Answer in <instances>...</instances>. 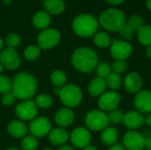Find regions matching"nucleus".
<instances>
[{
  "label": "nucleus",
  "mask_w": 151,
  "mask_h": 150,
  "mask_svg": "<svg viewBox=\"0 0 151 150\" xmlns=\"http://www.w3.org/2000/svg\"><path fill=\"white\" fill-rule=\"evenodd\" d=\"M59 97L65 106L75 107L81 102L82 94L78 86L74 84H69L60 89Z\"/></svg>",
  "instance_id": "5"
},
{
  "label": "nucleus",
  "mask_w": 151,
  "mask_h": 150,
  "mask_svg": "<svg viewBox=\"0 0 151 150\" xmlns=\"http://www.w3.org/2000/svg\"><path fill=\"white\" fill-rule=\"evenodd\" d=\"M74 119L73 112L68 108L60 109L55 115V121L56 123L62 127H65L70 126Z\"/></svg>",
  "instance_id": "18"
},
{
  "label": "nucleus",
  "mask_w": 151,
  "mask_h": 150,
  "mask_svg": "<svg viewBox=\"0 0 151 150\" xmlns=\"http://www.w3.org/2000/svg\"><path fill=\"white\" fill-rule=\"evenodd\" d=\"M124 148L128 150H142L145 146V138L136 131H129L123 138Z\"/></svg>",
  "instance_id": "9"
},
{
  "label": "nucleus",
  "mask_w": 151,
  "mask_h": 150,
  "mask_svg": "<svg viewBox=\"0 0 151 150\" xmlns=\"http://www.w3.org/2000/svg\"><path fill=\"white\" fill-rule=\"evenodd\" d=\"M143 19L140 15H133L128 19L127 21V25L134 31V32H138V30L143 26Z\"/></svg>",
  "instance_id": "29"
},
{
  "label": "nucleus",
  "mask_w": 151,
  "mask_h": 150,
  "mask_svg": "<svg viewBox=\"0 0 151 150\" xmlns=\"http://www.w3.org/2000/svg\"><path fill=\"white\" fill-rule=\"evenodd\" d=\"M96 73L99 78H106L111 73V67L107 63H100L96 66Z\"/></svg>",
  "instance_id": "35"
},
{
  "label": "nucleus",
  "mask_w": 151,
  "mask_h": 150,
  "mask_svg": "<svg viewBox=\"0 0 151 150\" xmlns=\"http://www.w3.org/2000/svg\"><path fill=\"white\" fill-rule=\"evenodd\" d=\"M119 103L120 95L114 91L104 93L98 100V105L100 109L104 111H111L113 110H116Z\"/></svg>",
  "instance_id": "11"
},
{
  "label": "nucleus",
  "mask_w": 151,
  "mask_h": 150,
  "mask_svg": "<svg viewBox=\"0 0 151 150\" xmlns=\"http://www.w3.org/2000/svg\"><path fill=\"white\" fill-rule=\"evenodd\" d=\"M83 150H97L95 147H93V146H90V145H88V146H86L85 148H83Z\"/></svg>",
  "instance_id": "46"
},
{
  "label": "nucleus",
  "mask_w": 151,
  "mask_h": 150,
  "mask_svg": "<svg viewBox=\"0 0 151 150\" xmlns=\"http://www.w3.org/2000/svg\"><path fill=\"white\" fill-rule=\"evenodd\" d=\"M133 48L126 41L114 39L111 44V54L116 60H126L132 54Z\"/></svg>",
  "instance_id": "8"
},
{
  "label": "nucleus",
  "mask_w": 151,
  "mask_h": 150,
  "mask_svg": "<svg viewBox=\"0 0 151 150\" xmlns=\"http://www.w3.org/2000/svg\"><path fill=\"white\" fill-rule=\"evenodd\" d=\"M1 72H2V65L0 63V73H1Z\"/></svg>",
  "instance_id": "52"
},
{
  "label": "nucleus",
  "mask_w": 151,
  "mask_h": 150,
  "mask_svg": "<svg viewBox=\"0 0 151 150\" xmlns=\"http://www.w3.org/2000/svg\"><path fill=\"white\" fill-rule=\"evenodd\" d=\"M97 27V20L90 14L78 15L73 21V31L81 37H90L94 35Z\"/></svg>",
  "instance_id": "4"
},
{
  "label": "nucleus",
  "mask_w": 151,
  "mask_h": 150,
  "mask_svg": "<svg viewBox=\"0 0 151 150\" xmlns=\"http://www.w3.org/2000/svg\"><path fill=\"white\" fill-rule=\"evenodd\" d=\"M144 148H146L147 150H151V137L145 139V146H144Z\"/></svg>",
  "instance_id": "40"
},
{
  "label": "nucleus",
  "mask_w": 151,
  "mask_h": 150,
  "mask_svg": "<svg viewBox=\"0 0 151 150\" xmlns=\"http://www.w3.org/2000/svg\"><path fill=\"white\" fill-rule=\"evenodd\" d=\"M58 150H74L73 148L70 147V146H67V145H64V146H61Z\"/></svg>",
  "instance_id": "44"
},
{
  "label": "nucleus",
  "mask_w": 151,
  "mask_h": 150,
  "mask_svg": "<svg viewBox=\"0 0 151 150\" xmlns=\"http://www.w3.org/2000/svg\"><path fill=\"white\" fill-rule=\"evenodd\" d=\"M17 116L22 120H32L37 114L36 104L31 100H25L19 103L15 109Z\"/></svg>",
  "instance_id": "10"
},
{
  "label": "nucleus",
  "mask_w": 151,
  "mask_h": 150,
  "mask_svg": "<svg viewBox=\"0 0 151 150\" xmlns=\"http://www.w3.org/2000/svg\"><path fill=\"white\" fill-rule=\"evenodd\" d=\"M127 68V64L125 60H116L113 64H112V70L113 72L118 73V74H121L124 72H126Z\"/></svg>",
  "instance_id": "37"
},
{
  "label": "nucleus",
  "mask_w": 151,
  "mask_h": 150,
  "mask_svg": "<svg viewBox=\"0 0 151 150\" xmlns=\"http://www.w3.org/2000/svg\"><path fill=\"white\" fill-rule=\"evenodd\" d=\"M124 1H125V0H107V2H109V3L111 4H115V5L120 4H122Z\"/></svg>",
  "instance_id": "42"
},
{
  "label": "nucleus",
  "mask_w": 151,
  "mask_h": 150,
  "mask_svg": "<svg viewBox=\"0 0 151 150\" xmlns=\"http://www.w3.org/2000/svg\"><path fill=\"white\" fill-rule=\"evenodd\" d=\"M19 42H20V38L15 33H10L5 38V42H6L8 48L14 49L15 47H17L19 44Z\"/></svg>",
  "instance_id": "36"
},
{
  "label": "nucleus",
  "mask_w": 151,
  "mask_h": 150,
  "mask_svg": "<svg viewBox=\"0 0 151 150\" xmlns=\"http://www.w3.org/2000/svg\"><path fill=\"white\" fill-rule=\"evenodd\" d=\"M40 54H41L40 48L37 47V46H35V45L28 46L24 51L25 57L27 60H30V61H33V60H35L36 58H38Z\"/></svg>",
  "instance_id": "33"
},
{
  "label": "nucleus",
  "mask_w": 151,
  "mask_h": 150,
  "mask_svg": "<svg viewBox=\"0 0 151 150\" xmlns=\"http://www.w3.org/2000/svg\"><path fill=\"white\" fill-rule=\"evenodd\" d=\"M7 150H19V149H16V148H12V149H8Z\"/></svg>",
  "instance_id": "51"
},
{
  "label": "nucleus",
  "mask_w": 151,
  "mask_h": 150,
  "mask_svg": "<svg viewBox=\"0 0 151 150\" xmlns=\"http://www.w3.org/2000/svg\"><path fill=\"white\" fill-rule=\"evenodd\" d=\"M138 40L142 45H151V27L143 25L138 30Z\"/></svg>",
  "instance_id": "25"
},
{
  "label": "nucleus",
  "mask_w": 151,
  "mask_h": 150,
  "mask_svg": "<svg viewBox=\"0 0 151 150\" xmlns=\"http://www.w3.org/2000/svg\"><path fill=\"white\" fill-rule=\"evenodd\" d=\"M12 3V0H3V4L5 5H8Z\"/></svg>",
  "instance_id": "48"
},
{
  "label": "nucleus",
  "mask_w": 151,
  "mask_h": 150,
  "mask_svg": "<svg viewBox=\"0 0 151 150\" xmlns=\"http://www.w3.org/2000/svg\"><path fill=\"white\" fill-rule=\"evenodd\" d=\"M37 41L39 48L43 50L51 49L58 44L60 41V34L54 28H47L38 34Z\"/></svg>",
  "instance_id": "7"
},
{
  "label": "nucleus",
  "mask_w": 151,
  "mask_h": 150,
  "mask_svg": "<svg viewBox=\"0 0 151 150\" xmlns=\"http://www.w3.org/2000/svg\"><path fill=\"white\" fill-rule=\"evenodd\" d=\"M122 122L128 129L131 130L139 128L145 123L142 114L140 113L139 111H128L127 113H126L124 115V118Z\"/></svg>",
  "instance_id": "16"
},
{
  "label": "nucleus",
  "mask_w": 151,
  "mask_h": 150,
  "mask_svg": "<svg viewBox=\"0 0 151 150\" xmlns=\"http://www.w3.org/2000/svg\"><path fill=\"white\" fill-rule=\"evenodd\" d=\"M3 47H4V42H3V40L0 38V50L3 49Z\"/></svg>",
  "instance_id": "49"
},
{
  "label": "nucleus",
  "mask_w": 151,
  "mask_h": 150,
  "mask_svg": "<svg viewBox=\"0 0 151 150\" xmlns=\"http://www.w3.org/2000/svg\"><path fill=\"white\" fill-rule=\"evenodd\" d=\"M106 82L105 80L103 78H96L94 79L88 85V92L90 93V95H94V96H98V95H102L105 89H106Z\"/></svg>",
  "instance_id": "23"
},
{
  "label": "nucleus",
  "mask_w": 151,
  "mask_h": 150,
  "mask_svg": "<svg viewBox=\"0 0 151 150\" xmlns=\"http://www.w3.org/2000/svg\"><path fill=\"white\" fill-rule=\"evenodd\" d=\"M134 32L126 24L123 27H122V29L119 31V34H120V36L123 38V39H125V40H131L132 38H133V36H134Z\"/></svg>",
  "instance_id": "38"
},
{
  "label": "nucleus",
  "mask_w": 151,
  "mask_h": 150,
  "mask_svg": "<svg viewBox=\"0 0 151 150\" xmlns=\"http://www.w3.org/2000/svg\"><path fill=\"white\" fill-rule=\"evenodd\" d=\"M0 63L10 70L17 69L20 65V58L18 52L12 48H6L0 54Z\"/></svg>",
  "instance_id": "13"
},
{
  "label": "nucleus",
  "mask_w": 151,
  "mask_h": 150,
  "mask_svg": "<svg viewBox=\"0 0 151 150\" xmlns=\"http://www.w3.org/2000/svg\"><path fill=\"white\" fill-rule=\"evenodd\" d=\"M30 132L35 137H43L50 133L51 124L47 118L40 117L34 118L30 123Z\"/></svg>",
  "instance_id": "12"
},
{
  "label": "nucleus",
  "mask_w": 151,
  "mask_h": 150,
  "mask_svg": "<svg viewBox=\"0 0 151 150\" xmlns=\"http://www.w3.org/2000/svg\"><path fill=\"white\" fill-rule=\"evenodd\" d=\"M99 22L108 31L119 32L126 25L127 20L124 13L118 9H108L102 12Z\"/></svg>",
  "instance_id": "3"
},
{
  "label": "nucleus",
  "mask_w": 151,
  "mask_h": 150,
  "mask_svg": "<svg viewBox=\"0 0 151 150\" xmlns=\"http://www.w3.org/2000/svg\"><path fill=\"white\" fill-rule=\"evenodd\" d=\"M119 138V133L116 128L108 126L106 127L101 135V140L104 144L107 146H113L115 145L116 141H118Z\"/></svg>",
  "instance_id": "24"
},
{
  "label": "nucleus",
  "mask_w": 151,
  "mask_h": 150,
  "mask_svg": "<svg viewBox=\"0 0 151 150\" xmlns=\"http://www.w3.org/2000/svg\"><path fill=\"white\" fill-rule=\"evenodd\" d=\"M124 115L125 114L121 111L116 109V110L110 111V113L108 114V118H109L110 122H111L113 124H119L120 122L123 121Z\"/></svg>",
  "instance_id": "34"
},
{
  "label": "nucleus",
  "mask_w": 151,
  "mask_h": 150,
  "mask_svg": "<svg viewBox=\"0 0 151 150\" xmlns=\"http://www.w3.org/2000/svg\"><path fill=\"white\" fill-rule=\"evenodd\" d=\"M50 24V16L47 11H39L33 17V26L38 29H45Z\"/></svg>",
  "instance_id": "20"
},
{
  "label": "nucleus",
  "mask_w": 151,
  "mask_h": 150,
  "mask_svg": "<svg viewBox=\"0 0 151 150\" xmlns=\"http://www.w3.org/2000/svg\"><path fill=\"white\" fill-rule=\"evenodd\" d=\"M73 66L82 72H89L98 65V57L96 53L89 48L77 49L72 57Z\"/></svg>",
  "instance_id": "2"
},
{
  "label": "nucleus",
  "mask_w": 151,
  "mask_h": 150,
  "mask_svg": "<svg viewBox=\"0 0 151 150\" xmlns=\"http://www.w3.org/2000/svg\"><path fill=\"white\" fill-rule=\"evenodd\" d=\"M37 82L35 78L27 72H19L15 75L12 81V93L20 100H28L35 93Z\"/></svg>",
  "instance_id": "1"
},
{
  "label": "nucleus",
  "mask_w": 151,
  "mask_h": 150,
  "mask_svg": "<svg viewBox=\"0 0 151 150\" xmlns=\"http://www.w3.org/2000/svg\"><path fill=\"white\" fill-rule=\"evenodd\" d=\"M124 85L129 93H138L142 85V77L136 72H130L126 76Z\"/></svg>",
  "instance_id": "17"
},
{
  "label": "nucleus",
  "mask_w": 151,
  "mask_h": 150,
  "mask_svg": "<svg viewBox=\"0 0 151 150\" xmlns=\"http://www.w3.org/2000/svg\"><path fill=\"white\" fill-rule=\"evenodd\" d=\"M35 103L38 107L47 109L52 104V98L47 94H41L35 99Z\"/></svg>",
  "instance_id": "31"
},
{
  "label": "nucleus",
  "mask_w": 151,
  "mask_h": 150,
  "mask_svg": "<svg viewBox=\"0 0 151 150\" xmlns=\"http://www.w3.org/2000/svg\"><path fill=\"white\" fill-rule=\"evenodd\" d=\"M38 142L35 136L29 135L26 136L21 142V147L23 150H35L37 148Z\"/></svg>",
  "instance_id": "30"
},
{
  "label": "nucleus",
  "mask_w": 151,
  "mask_h": 150,
  "mask_svg": "<svg viewBox=\"0 0 151 150\" xmlns=\"http://www.w3.org/2000/svg\"><path fill=\"white\" fill-rule=\"evenodd\" d=\"M43 1H44V0H43Z\"/></svg>",
  "instance_id": "54"
},
{
  "label": "nucleus",
  "mask_w": 151,
  "mask_h": 150,
  "mask_svg": "<svg viewBox=\"0 0 151 150\" xmlns=\"http://www.w3.org/2000/svg\"><path fill=\"white\" fill-rule=\"evenodd\" d=\"M52 83L57 87V88H61L63 85H65L66 81V76L65 73L60 70H56L51 73L50 76Z\"/></svg>",
  "instance_id": "28"
},
{
  "label": "nucleus",
  "mask_w": 151,
  "mask_h": 150,
  "mask_svg": "<svg viewBox=\"0 0 151 150\" xmlns=\"http://www.w3.org/2000/svg\"><path fill=\"white\" fill-rule=\"evenodd\" d=\"M146 54H147V56L150 58H151V45H149L147 47V49H146Z\"/></svg>",
  "instance_id": "45"
},
{
  "label": "nucleus",
  "mask_w": 151,
  "mask_h": 150,
  "mask_svg": "<svg viewBox=\"0 0 151 150\" xmlns=\"http://www.w3.org/2000/svg\"><path fill=\"white\" fill-rule=\"evenodd\" d=\"M91 141V134L85 127L75 128L71 134V141L77 148H85Z\"/></svg>",
  "instance_id": "14"
},
{
  "label": "nucleus",
  "mask_w": 151,
  "mask_h": 150,
  "mask_svg": "<svg viewBox=\"0 0 151 150\" xmlns=\"http://www.w3.org/2000/svg\"><path fill=\"white\" fill-rule=\"evenodd\" d=\"M87 126L92 131H101L108 127L110 120L108 115L102 111H91L85 118Z\"/></svg>",
  "instance_id": "6"
},
{
  "label": "nucleus",
  "mask_w": 151,
  "mask_h": 150,
  "mask_svg": "<svg viewBox=\"0 0 151 150\" xmlns=\"http://www.w3.org/2000/svg\"><path fill=\"white\" fill-rule=\"evenodd\" d=\"M94 42L100 48H107L111 44V40L106 33L99 32L94 36Z\"/></svg>",
  "instance_id": "27"
},
{
  "label": "nucleus",
  "mask_w": 151,
  "mask_h": 150,
  "mask_svg": "<svg viewBox=\"0 0 151 150\" xmlns=\"http://www.w3.org/2000/svg\"><path fill=\"white\" fill-rule=\"evenodd\" d=\"M144 121H145V123H146L148 126H151V113H150V114L146 117V118H144Z\"/></svg>",
  "instance_id": "43"
},
{
  "label": "nucleus",
  "mask_w": 151,
  "mask_h": 150,
  "mask_svg": "<svg viewBox=\"0 0 151 150\" xmlns=\"http://www.w3.org/2000/svg\"><path fill=\"white\" fill-rule=\"evenodd\" d=\"M12 89V82L4 75H0V93L3 95L9 94Z\"/></svg>",
  "instance_id": "32"
},
{
  "label": "nucleus",
  "mask_w": 151,
  "mask_h": 150,
  "mask_svg": "<svg viewBox=\"0 0 151 150\" xmlns=\"http://www.w3.org/2000/svg\"><path fill=\"white\" fill-rule=\"evenodd\" d=\"M105 82L107 87L113 90H117L120 88L122 86V78L119 74L115 73V72H111L106 78H105Z\"/></svg>",
  "instance_id": "26"
},
{
  "label": "nucleus",
  "mask_w": 151,
  "mask_h": 150,
  "mask_svg": "<svg viewBox=\"0 0 151 150\" xmlns=\"http://www.w3.org/2000/svg\"><path fill=\"white\" fill-rule=\"evenodd\" d=\"M15 99H16V97H15L14 95L11 92V93H9V94L4 95V96H3V98H2V102H3V103L5 104V105H12V103H14Z\"/></svg>",
  "instance_id": "39"
},
{
  "label": "nucleus",
  "mask_w": 151,
  "mask_h": 150,
  "mask_svg": "<svg viewBox=\"0 0 151 150\" xmlns=\"http://www.w3.org/2000/svg\"><path fill=\"white\" fill-rule=\"evenodd\" d=\"M134 106L140 113H151L150 91H139L134 98Z\"/></svg>",
  "instance_id": "15"
},
{
  "label": "nucleus",
  "mask_w": 151,
  "mask_h": 150,
  "mask_svg": "<svg viewBox=\"0 0 151 150\" xmlns=\"http://www.w3.org/2000/svg\"><path fill=\"white\" fill-rule=\"evenodd\" d=\"M43 150H52L51 149H49V148H45Z\"/></svg>",
  "instance_id": "53"
},
{
  "label": "nucleus",
  "mask_w": 151,
  "mask_h": 150,
  "mask_svg": "<svg viewBox=\"0 0 151 150\" xmlns=\"http://www.w3.org/2000/svg\"><path fill=\"white\" fill-rule=\"evenodd\" d=\"M68 133L63 128H56L50 132L49 139L53 145H63L68 140Z\"/></svg>",
  "instance_id": "21"
},
{
  "label": "nucleus",
  "mask_w": 151,
  "mask_h": 150,
  "mask_svg": "<svg viewBox=\"0 0 151 150\" xmlns=\"http://www.w3.org/2000/svg\"><path fill=\"white\" fill-rule=\"evenodd\" d=\"M109 150H126V149L119 144H115V145L111 146Z\"/></svg>",
  "instance_id": "41"
},
{
  "label": "nucleus",
  "mask_w": 151,
  "mask_h": 150,
  "mask_svg": "<svg viewBox=\"0 0 151 150\" xmlns=\"http://www.w3.org/2000/svg\"><path fill=\"white\" fill-rule=\"evenodd\" d=\"M64 0H44L43 7L49 14L58 15L64 11L65 10Z\"/></svg>",
  "instance_id": "19"
},
{
  "label": "nucleus",
  "mask_w": 151,
  "mask_h": 150,
  "mask_svg": "<svg viewBox=\"0 0 151 150\" xmlns=\"http://www.w3.org/2000/svg\"><path fill=\"white\" fill-rule=\"evenodd\" d=\"M61 89V88H60ZM60 89L59 88H56L55 90H54V93L56 94V95H59V93H60Z\"/></svg>",
  "instance_id": "50"
},
{
  "label": "nucleus",
  "mask_w": 151,
  "mask_h": 150,
  "mask_svg": "<svg viewBox=\"0 0 151 150\" xmlns=\"http://www.w3.org/2000/svg\"><path fill=\"white\" fill-rule=\"evenodd\" d=\"M8 132L10 134L16 138L24 137L27 133V126L21 121H12L8 126Z\"/></svg>",
  "instance_id": "22"
},
{
  "label": "nucleus",
  "mask_w": 151,
  "mask_h": 150,
  "mask_svg": "<svg viewBox=\"0 0 151 150\" xmlns=\"http://www.w3.org/2000/svg\"><path fill=\"white\" fill-rule=\"evenodd\" d=\"M146 4H147V7H148V9L151 11V0H147L146 1Z\"/></svg>",
  "instance_id": "47"
}]
</instances>
